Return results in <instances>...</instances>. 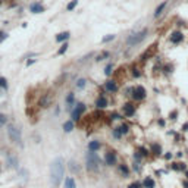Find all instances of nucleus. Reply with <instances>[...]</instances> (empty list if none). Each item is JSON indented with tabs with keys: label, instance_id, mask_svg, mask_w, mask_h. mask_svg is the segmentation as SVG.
I'll return each instance as SVG.
<instances>
[{
	"label": "nucleus",
	"instance_id": "39448f33",
	"mask_svg": "<svg viewBox=\"0 0 188 188\" xmlns=\"http://www.w3.org/2000/svg\"><path fill=\"white\" fill-rule=\"evenodd\" d=\"M131 97L135 102H143L147 97V91H146V88L143 85H137V87H134L131 90Z\"/></svg>",
	"mask_w": 188,
	"mask_h": 188
},
{
	"label": "nucleus",
	"instance_id": "c85d7f7f",
	"mask_svg": "<svg viewBox=\"0 0 188 188\" xmlns=\"http://www.w3.org/2000/svg\"><path fill=\"white\" fill-rule=\"evenodd\" d=\"M112 72H113V65H112V63H109V65L105 68V75L110 76V75H112Z\"/></svg>",
	"mask_w": 188,
	"mask_h": 188
},
{
	"label": "nucleus",
	"instance_id": "1a4fd4ad",
	"mask_svg": "<svg viewBox=\"0 0 188 188\" xmlns=\"http://www.w3.org/2000/svg\"><path fill=\"white\" fill-rule=\"evenodd\" d=\"M105 163H106L107 166H115V165L118 163V154L112 150L107 151V153L105 154Z\"/></svg>",
	"mask_w": 188,
	"mask_h": 188
},
{
	"label": "nucleus",
	"instance_id": "6ab92c4d",
	"mask_svg": "<svg viewBox=\"0 0 188 188\" xmlns=\"http://www.w3.org/2000/svg\"><path fill=\"white\" fill-rule=\"evenodd\" d=\"M18 163L19 162H18V157L16 156H9L7 157V166L9 168H12V169L13 168H18Z\"/></svg>",
	"mask_w": 188,
	"mask_h": 188
},
{
	"label": "nucleus",
	"instance_id": "0eeeda50",
	"mask_svg": "<svg viewBox=\"0 0 188 188\" xmlns=\"http://www.w3.org/2000/svg\"><path fill=\"white\" fill-rule=\"evenodd\" d=\"M122 113H123V116H126V118H132L134 115H135V105H132V103H123L122 105Z\"/></svg>",
	"mask_w": 188,
	"mask_h": 188
},
{
	"label": "nucleus",
	"instance_id": "4c0bfd02",
	"mask_svg": "<svg viewBox=\"0 0 188 188\" xmlns=\"http://www.w3.org/2000/svg\"><path fill=\"white\" fill-rule=\"evenodd\" d=\"M110 118H112V119H120V116H119L118 113H113V115H110Z\"/></svg>",
	"mask_w": 188,
	"mask_h": 188
},
{
	"label": "nucleus",
	"instance_id": "f3484780",
	"mask_svg": "<svg viewBox=\"0 0 188 188\" xmlns=\"http://www.w3.org/2000/svg\"><path fill=\"white\" fill-rule=\"evenodd\" d=\"M69 169H71L72 173H79L81 172V166H79V163L75 162V160H71L69 162Z\"/></svg>",
	"mask_w": 188,
	"mask_h": 188
},
{
	"label": "nucleus",
	"instance_id": "9d476101",
	"mask_svg": "<svg viewBox=\"0 0 188 188\" xmlns=\"http://www.w3.org/2000/svg\"><path fill=\"white\" fill-rule=\"evenodd\" d=\"M105 88H106V91H109V93H118L119 85H118V82H116L115 79H107V81L105 82Z\"/></svg>",
	"mask_w": 188,
	"mask_h": 188
},
{
	"label": "nucleus",
	"instance_id": "4468645a",
	"mask_svg": "<svg viewBox=\"0 0 188 188\" xmlns=\"http://www.w3.org/2000/svg\"><path fill=\"white\" fill-rule=\"evenodd\" d=\"M69 37H71V33H69V31H63V33H59V34L56 36V41H57V43H65Z\"/></svg>",
	"mask_w": 188,
	"mask_h": 188
},
{
	"label": "nucleus",
	"instance_id": "f257e3e1",
	"mask_svg": "<svg viewBox=\"0 0 188 188\" xmlns=\"http://www.w3.org/2000/svg\"><path fill=\"white\" fill-rule=\"evenodd\" d=\"M65 175V162L62 157H56L50 165V185L52 188H59L63 182Z\"/></svg>",
	"mask_w": 188,
	"mask_h": 188
},
{
	"label": "nucleus",
	"instance_id": "c03bdc74",
	"mask_svg": "<svg viewBox=\"0 0 188 188\" xmlns=\"http://www.w3.org/2000/svg\"><path fill=\"white\" fill-rule=\"evenodd\" d=\"M0 173H1V168H0Z\"/></svg>",
	"mask_w": 188,
	"mask_h": 188
},
{
	"label": "nucleus",
	"instance_id": "e433bc0d",
	"mask_svg": "<svg viewBox=\"0 0 188 188\" xmlns=\"http://www.w3.org/2000/svg\"><path fill=\"white\" fill-rule=\"evenodd\" d=\"M4 38H7V34H4L3 31H0V41H3Z\"/></svg>",
	"mask_w": 188,
	"mask_h": 188
},
{
	"label": "nucleus",
	"instance_id": "ea45409f",
	"mask_svg": "<svg viewBox=\"0 0 188 188\" xmlns=\"http://www.w3.org/2000/svg\"><path fill=\"white\" fill-rule=\"evenodd\" d=\"M34 63V60H27V66H30V65H33Z\"/></svg>",
	"mask_w": 188,
	"mask_h": 188
},
{
	"label": "nucleus",
	"instance_id": "c756f323",
	"mask_svg": "<svg viewBox=\"0 0 188 188\" xmlns=\"http://www.w3.org/2000/svg\"><path fill=\"white\" fill-rule=\"evenodd\" d=\"M76 4H78V0H72V1L66 6V10H69V12H71V10H74V9L76 7Z\"/></svg>",
	"mask_w": 188,
	"mask_h": 188
},
{
	"label": "nucleus",
	"instance_id": "20e7f679",
	"mask_svg": "<svg viewBox=\"0 0 188 188\" xmlns=\"http://www.w3.org/2000/svg\"><path fill=\"white\" fill-rule=\"evenodd\" d=\"M149 36V28H143L141 31H138V33H135V34H131L129 37L126 38V44L129 46V47H135V46H138V44H141L146 38Z\"/></svg>",
	"mask_w": 188,
	"mask_h": 188
},
{
	"label": "nucleus",
	"instance_id": "aec40b11",
	"mask_svg": "<svg viewBox=\"0 0 188 188\" xmlns=\"http://www.w3.org/2000/svg\"><path fill=\"white\" fill-rule=\"evenodd\" d=\"M63 185H65V188H76V182L72 176H68V178H65Z\"/></svg>",
	"mask_w": 188,
	"mask_h": 188
},
{
	"label": "nucleus",
	"instance_id": "c9c22d12",
	"mask_svg": "<svg viewBox=\"0 0 188 188\" xmlns=\"http://www.w3.org/2000/svg\"><path fill=\"white\" fill-rule=\"evenodd\" d=\"M176 116H178V112H176V110H173V112L169 115V118H171L172 120H175V119H176Z\"/></svg>",
	"mask_w": 188,
	"mask_h": 188
},
{
	"label": "nucleus",
	"instance_id": "b1692460",
	"mask_svg": "<svg viewBox=\"0 0 188 188\" xmlns=\"http://www.w3.org/2000/svg\"><path fill=\"white\" fill-rule=\"evenodd\" d=\"M118 129H119L120 135H126V134L129 132V126H128L126 123H120V126H119Z\"/></svg>",
	"mask_w": 188,
	"mask_h": 188
},
{
	"label": "nucleus",
	"instance_id": "7ed1b4c3",
	"mask_svg": "<svg viewBox=\"0 0 188 188\" xmlns=\"http://www.w3.org/2000/svg\"><path fill=\"white\" fill-rule=\"evenodd\" d=\"M6 131H7L9 140H10L13 144H18L19 147H22V132H21V129H19L16 125L9 123L7 128H6Z\"/></svg>",
	"mask_w": 188,
	"mask_h": 188
},
{
	"label": "nucleus",
	"instance_id": "423d86ee",
	"mask_svg": "<svg viewBox=\"0 0 188 188\" xmlns=\"http://www.w3.org/2000/svg\"><path fill=\"white\" fill-rule=\"evenodd\" d=\"M87 112V106L84 105V103H75V107H74V110L71 112V120H79L81 119V116L84 115V113Z\"/></svg>",
	"mask_w": 188,
	"mask_h": 188
},
{
	"label": "nucleus",
	"instance_id": "72a5a7b5",
	"mask_svg": "<svg viewBox=\"0 0 188 188\" xmlns=\"http://www.w3.org/2000/svg\"><path fill=\"white\" fill-rule=\"evenodd\" d=\"M128 188H141V184H140V182H131V184L128 185Z\"/></svg>",
	"mask_w": 188,
	"mask_h": 188
},
{
	"label": "nucleus",
	"instance_id": "ddd939ff",
	"mask_svg": "<svg viewBox=\"0 0 188 188\" xmlns=\"http://www.w3.org/2000/svg\"><path fill=\"white\" fill-rule=\"evenodd\" d=\"M100 149H102V143L99 140H93L88 143V150L90 151H99Z\"/></svg>",
	"mask_w": 188,
	"mask_h": 188
},
{
	"label": "nucleus",
	"instance_id": "6e6552de",
	"mask_svg": "<svg viewBox=\"0 0 188 188\" xmlns=\"http://www.w3.org/2000/svg\"><path fill=\"white\" fill-rule=\"evenodd\" d=\"M184 33L182 31H173V33H171V36H169V41L172 43V44H179V43H182L184 41Z\"/></svg>",
	"mask_w": 188,
	"mask_h": 188
},
{
	"label": "nucleus",
	"instance_id": "bb28decb",
	"mask_svg": "<svg viewBox=\"0 0 188 188\" xmlns=\"http://www.w3.org/2000/svg\"><path fill=\"white\" fill-rule=\"evenodd\" d=\"M7 87H9V84H7V79H6L4 76H0V88H4V90H7Z\"/></svg>",
	"mask_w": 188,
	"mask_h": 188
},
{
	"label": "nucleus",
	"instance_id": "a878e982",
	"mask_svg": "<svg viewBox=\"0 0 188 188\" xmlns=\"http://www.w3.org/2000/svg\"><path fill=\"white\" fill-rule=\"evenodd\" d=\"M85 85H87V79H85V78H79V79L76 81V88L82 90Z\"/></svg>",
	"mask_w": 188,
	"mask_h": 188
},
{
	"label": "nucleus",
	"instance_id": "dca6fc26",
	"mask_svg": "<svg viewBox=\"0 0 188 188\" xmlns=\"http://www.w3.org/2000/svg\"><path fill=\"white\" fill-rule=\"evenodd\" d=\"M65 102H66V107H68V109H71L72 106H75V96H74V93H69V94L66 96Z\"/></svg>",
	"mask_w": 188,
	"mask_h": 188
},
{
	"label": "nucleus",
	"instance_id": "2f4dec72",
	"mask_svg": "<svg viewBox=\"0 0 188 188\" xmlns=\"http://www.w3.org/2000/svg\"><path fill=\"white\" fill-rule=\"evenodd\" d=\"M140 151H141V156H143V157H147V156L150 154V150H149V149H144V147H141Z\"/></svg>",
	"mask_w": 188,
	"mask_h": 188
},
{
	"label": "nucleus",
	"instance_id": "412c9836",
	"mask_svg": "<svg viewBox=\"0 0 188 188\" xmlns=\"http://www.w3.org/2000/svg\"><path fill=\"white\" fill-rule=\"evenodd\" d=\"M62 128H63L65 132H72V131H74V120H66V122H63Z\"/></svg>",
	"mask_w": 188,
	"mask_h": 188
},
{
	"label": "nucleus",
	"instance_id": "f03ea898",
	"mask_svg": "<svg viewBox=\"0 0 188 188\" xmlns=\"http://www.w3.org/2000/svg\"><path fill=\"white\" fill-rule=\"evenodd\" d=\"M85 166H87V171H90V172H97L100 169V157H99L97 151H87Z\"/></svg>",
	"mask_w": 188,
	"mask_h": 188
},
{
	"label": "nucleus",
	"instance_id": "9b49d317",
	"mask_svg": "<svg viewBox=\"0 0 188 188\" xmlns=\"http://www.w3.org/2000/svg\"><path fill=\"white\" fill-rule=\"evenodd\" d=\"M94 106H96L97 109H106V107L109 106V100H107L105 96H99V97L96 99Z\"/></svg>",
	"mask_w": 188,
	"mask_h": 188
},
{
	"label": "nucleus",
	"instance_id": "7c9ffc66",
	"mask_svg": "<svg viewBox=\"0 0 188 188\" xmlns=\"http://www.w3.org/2000/svg\"><path fill=\"white\" fill-rule=\"evenodd\" d=\"M115 38H116V36H115V34H109V36L103 37V40H102V43H109V41H113Z\"/></svg>",
	"mask_w": 188,
	"mask_h": 188
},
{
	"label": "nucleus",
	"instance_id": "473e14b6",
	"mask_svg": "<svg viewBox=\"0 0 188 188\" xmlns=\"http://www.w3.org/2000/svg\"><path fill=\"white\" fill-rule=\"evenodd\" d=\"M140 75H141L140 69H138V68H132V76H135V78H140Z\"/></svg>",
	"mask_w": 188,
	"mask_h": 188
},
{
	"label": "nucleus",
	"instance_id": "f8f14e48",
	"mask_svg": "<svg viewBox=\"0 0 188 188\" xmlns=\"http://www.w3.org/2000/svg\"><path fill=\"white\" fill-rule=\"evenodd\" d=\"M30 12H33V13H43L44 12V6L40 1H34V3L30 4Z\"/></svg>",
	"mask_w": 188,
	"mask_h": 188
},
{
	"label": "nucleus",
	"instance_id": "2eb2a0df",
	"mask_svg": "<svg viewBox=\"0 0 188 188\" xmlns=\"http://www.w3.org/2000/svg\"><path fill=\"white\" fill-rule=\"evenodd\" d=\"M166 6H168V1H162V3L156 7V10H154V18H159V16L163 13V10H165Z\"/></svg>",
	"mask_w": 188,
	"mask_h": 188
},
{
	"label": "nucleus",
	"instance_id": "79ce46f5",
	"mask_svg": "<svg viewBox=\"0 0 188 188\" xmlns=\"http://www.w3.org/2000/svg\"><path fill=\"white\" fill-rule=\"evenodd\" d=\"M185 176H187V178H188V171H185Z\"/></svg>",
	"mask_w": 188,
	"mask_h": 188
},
{
	"label": "nucleus",
	"instance_id": "cd10ccee",
	"mask_svg": "<svg viewBox=\"0 0 188 188\" xmlns=\"http://www.w3.org/2000/svg\"><path fill=\"white\" fill-rule=\"evenodd\" d=\"M6 123H7V115L0 113V128H1V126H4Z\"/></svg>",
	"mask_w": 188,
	"mask_h": 188
},
{
	"label": "nucleus",
	"instance_id": "4be33fe9",
	"mask_svg": "<svg viewBox=\"0 0 188 188\" xmlns=\"http://www.w3.org/2000/svg\"><path fill=\"white\" fill-rule=\"evenodd\" d=\"M118 169H119V172H120V175H123V178H128L129 176V168L126 166V165H119L118 166Z\"/></svg>",
	"mask_w": 188,
	"mask_h": 188
},
{
	"label": "nucleus",
	"instance_id": "f704fd0d",
	"mask_svg": "<svg viewBox=\"0 0 188 188\" xmlns=\"http://www.w3.org/2000/svg\"><path fill=\"white\" fill-rule=\"evenodd\" d=\"M113 135H115V137H116V138H120V137H122V135H120V132H119V129H118V128H115V129H113Z\"/></svg>",
	"mask_w": 188,
	"mask_h": 188
},
{
	"label": "nucleus",
	"instance_id": "5701e85b",
	"mask_svg": "<svg viewBox=\"0 0 188 188\" xmlns=\"http://www.w3.org/2000/svg\"><path fill=\"white\" fill-rule=\"evenodd\" d=\"M150 153H153L154 156H160V154H162V147H160V144L153 143V144H151V149H150Z\"/></svg>",
	"mask_w": 188,
	"mask_h": 188
},
{
	"label": "nucleus",
	"instance_id": "393cba45",
	"mask_svg": "<svg viewBox=\"0 0 188 188\" xmlns=\"http://www.w3.org/2000/svg\"><path fill=\"white\" fill-rule=\"evenodd\" d=\"M68 47H69V44H68V43L65 41V43H63V44L60 46V49L57 50V54H59V56H62V54H65V53H66V50H68Z\"/></svg>",
	"mask_w": 188,
	"mask_h": 188
},
{
	"label": "nucleus",
	"instance_id": "a19ab883",
	"mask_svg": "<svg viewBox=\"0 0 188 188\" xmlns=\"http://www.w3.org/2000/svg\"><path fill=\"white\" fill-rule=\"evenodd\" d=\"M182 128H184V131H188V123H185V125H184Z\"/></svg>",
	"mask_w": 188,
	"mask_h": 188
},
{
	"label": "nucleus",
	"instance_id": "a211bd4d",
	"mask_svg": "<svg viewBox=\"0 0 188 188\" xmlns=\"http://www.w3.org/2000/svg\"><path fill=\"white\" fill-rule=\"evenodd\" d=\"M143 187L144 188H154L156 187V182H154V179H153L151 176H146L144 181H143Z\"/></svg>",
	"mask_w": 188,
	"mask_h": 188
},
{
	"label": "nucleus",
	"instance_id": "37998d69",
	"mask_svg": "<svg viewBox=\"0 0 188 188\" xmlns=\"http://www.w3.org/2000/svg\"><path fill=\"white\" fill-rule=\"evenodd\" d=\"M1 3H3V0H0V6H1Z\"/></svg>",
	"mask_w": 188,
	"mask_h": 188
},
{
	"label": "nucleus",
	"instance_id": "58836bf2",
	"mask_svg": "<svg viewBox=\"0 0 188 188\" xmlns=\"http://www.w3.org/2000/svg\"><path fill=\"white\" fill-rule=\"evenodd\" d=\"M165 159H166V160L172 159V153H166V154H165Z\"/></svg>",
	"mask_w": 188,
	"mask_h": 188
}]
</instances>
